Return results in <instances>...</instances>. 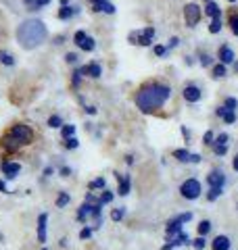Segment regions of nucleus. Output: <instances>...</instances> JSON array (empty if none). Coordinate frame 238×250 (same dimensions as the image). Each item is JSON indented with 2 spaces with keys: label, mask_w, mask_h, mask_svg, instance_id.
Segmentation results:
<instances>
[{
  "label": "nucleus",
  "mask_w": 238,
  "mask_h": 250,
  "mask_svg": "<svg viewBox=\"0 0 238 250\" xmlns=\"http://www.w3.org/2000/svg\"><path fill=\"white\" fill-rule=\"evenodd\" d=\"M180 194L186 200H196L201 196V184H198V179H186V182L180 186Z\"/></svg>",
  "instance_id": "obj_4"
},
{
  "label": "nucleus",
  "mask_w": 238,
  "mask_h": 250,
  "mask_svg": "<svg viewBox=\"0 0 238 250\" xmlns=\"http://www.w3.org/2000/svg\"><path fill=\"white\" fill-rule=\"evenodd\" d=\"M234 69H236V71H238V62H236V65H234Z\"/></svg>",
  "instance_id": "obj_52"
},
{
  "label": "nucleus",
  "mask_w": 238,
  "mask_h": 250,
  "mask_svg": "<svg viewBox=\"0 0 238 250\" xmlns=\"http://www.w3.org/2000/svg\"><path fill=\"white\" fill-rule=\"evenodd\" d=\"M111 200H113V194H111L109 190H105L102 196H100V205H107V202H111Z\"/></svg>",
  "instance_id": "obj_36"
},
{
  "label": "nucleus",
  "mask_w": 238,
  "mask_h": 250,
  "mask_svg": "<svg viewBox=\"0 0 238 250\" xmlns=\"http://www.w3.org/2000/svg\"><path fill=\"white\" fill-rule=\"evenodd\" d=\"M115 175L119 179V194H121V196L130 194V177L128 175H119V173H115Z\"/></svg>",
  "instance_id": "obj_18"
},
{
  "label": "nucleus",
  "mask_w": 238,
  "mask_h": 250,
  "mask_svg": "<svg viewBox=\"0 0 238 250\" xmlns=\"http://www.w3.org/2000/svg\"><path fill=\"white\" fill-rule=\"evenodd\" d=\"M75 134V125H65L63 127V138H71Z\"/></svg>",
  "instance_id": "obj_32"
},
{
  "label": "nucleus",
  "mask_w": 238,
  "mask_h": 250,
  "mask_svg": "<svg viewBox=\"0 0 238 250\" xmlns=\"http://www.w3.org/2000/svg\"><path fill=\"white\" fill-rule=\"evenodd\" d=\"M205 13H207L211 19H219L221 9H219V6H217V4H215V2H213V0H211V2H207V9H205Z\"/></svg>",
  "instance_id": "obj_20"
},
{
  "label": "nucleus",
  "mask_w": 238,
  "mask_h": 250,
  "mask_svg": "<svg viewBox=\"0 0 238 250\" xmlns=\"http://www.w3.org/2000/svg\"><path fill=\"white\" fill-rule=\"evenodd\" d=\"M77 140L75 138H65V148H69V150H71V148H77Z\"/></svg>",
  "instance_id": "obj_39"
},
{
  "label": "nucleus",
  "mask_w": 238,
  "mask_h": 250,
  "mask_svg": "<svg viewBox=\"0 0 238 250\" xmlns=\"http://www.w3.org/2000/svg\"><path fill=\"white\" fill-rule=\"evenodd\" d=\"M88 2L92 4L94 13H107V15L115 13V6H113V2H109V0H88Z\"/></svg>",
  "instance_id": "obj_9"
},
{
  "label": "nucleus",
  "mask_w": 238,
  "mask_h": 250,
  "mask_svg": "<svg viewBox=\"0 0 238 250\" xmlns=\"http://www.w3.org/2000/svg\"><path fill=\"white\" fill-rule=\"evenodd\" d=\"M169 85L163 83H146L142 85L136 94V106L140 108L142 113H153L157 108H161L169 98Z\"/></svg>",
  "instance_id": "obj_1"
},
{
  "label": "nucleus",
  "mask_w": 238,
  "mask_h": 250,
  "mask_svg": "<svg viewBox=\"0 0 238 250\" xmlns=\"http://www.w3.org/2000/svg\"><path fill=\"white\" fill-rule=\"evenodd\" d=\"M44 250H46V248H44Z\"/></svg>",
  "instance_id": "obj_54"
},
{
  "label": "nucleus",
  "mask_w": 238,
  "mask_h": 250,
  "mask_svg": "<svg viewBox=\"0 0 238 250\" xmlns=\"http://www.w3.org/2000/svg\"><path fill=\"white\" fill-rule=\"evenodd\" d=\"M153 38H155V27H146L142 31H132V34H130V42L138 44V46H150V44H153Z\"/></svg>",
  "instance_id": "obj_5"
},
{
  "label": "nucleus",
  "mask_w": 238,
  "mask_h": 250,
  "mask_svg": "<svg viewBox=\"0 0 238 250\" xmlns=\"http://www.w3.org/2000/svg\"><path fill=\"white\" fill-rule=\"evenodd\" d=\"M190 219H192V215H190V213H184V215H180L176 219H171V221L167 223V236L171 238V236H178V233H182V223L190 221Z\"/></svg>",
  "instance_id": "obj_7"
},
{
  "label": "nucleus",
  "mask_w": 238,
  "mask_h": 250,
  "mask_svg": "<svg viewBox=\"0 0 238 250\" xmlns=\"http://www.w3.org/2000/svg\"><path fill=\"white\" fill-rule=\"evenodd\" d=\"M46 221H48V215L42 213L38 217V240L46 242Z\"/></svg>",
  "instance_id": "obj_15"
},
{
  "label": "nucleus",
  "mask_w": 238,
  "mask_h": 250,
  "mask_svg": "<svg viewBox=\"0 0 238 250\" xmlns=\"http://www.w3.org/2000/svg\"><path fill=\"white\" fill-rule=\"evenodd\" d=\"M213 152H215V154H226L228 152V146H213Z\"/></svg>",
  "instance_id": "obj_42"
},
{
  "label": "nucleus",
  "mask_w": 238,
  "mask_h": 250,
  "mask_svg": "<svg viewBox=\"0 0 238 250\" xmlns=\"http://www.w3.org/2000/svg\"><path fill=\"white\" fill-rule=\"evenodd\" d=\"M201 62H203V65H209V57H207V54H201Z\"/></svg>",
  "instance_id": "obj_47"
},
{
  "label": "nucleus",
  "mask_w": 238,
  "mask_h": 250,
  "mask_svg": "<svg viewBox=\"0 0 238 250\" xmlns=\"http://www.w3.org/2000/svg\"><path fill=\"white\" fill-rule=\"evenodd\" d=\"M121 217H123V208H115L113 213H111V219H113V221H119Z\"/></svg>",
  "instance_id": "obj_40"
},
{
  "label": "nucleus",
  "mask_w": 238,
  "mask_h": 250,
  "mask_svg": "<svg viewBox=\"0 0 238 250\" xmlns=\"http://www.w3.org/2000/svg\"><path fill=\"white\" fill-rule=\"evenodd\" d=\"M215 115L221 117V119H224V123H228V125H232V123L236 121V113H234V111H230V108H226V106L215 108Z\"/></svg>",
  "instance_id": "obj_13"
},
{
  "label": "nucleus",
  "mask_w": 238,
  "mask_h": 250,
  "mask_svg": "<svg viewBox=\"0 0 238 250\" xmlns=\"http://www.w3.org/2000/svg\"><path fill=\"white\" fill-rule=\"evenodd\" d=\"M23 2L29 6V11H38L40 6H46V4L50 2V0H23Z\"/></svg>",
  "instance_id": "obj_21"
},
{
  "label": "nucleus",
  "mask_w": 238,
  "mask_h": 250,
  "mask_svg": "<svg viewBox=\"0 0 238 250\" xmlns=\"http://www.w3.org/2000/svg\"><path fill=\"white\" fill-rule=\"evenodd\" d=\"M34 142V129L29 125H23V123H17L6 131L4 138H2V146L6 148L9 152H15L17 148L21 146H27Z\"/></svg>",
  "instance_id": "obj_3"
},
{
  "label": "nucleus",
  "mask_w": 238,
  "mask_h": 250,
  "mask_svg": "<svg viewBox=\"0 0 238 250\" xmlns=\"http://www.w3.org/2000/svg\"><path fill=\"white\" fill-rule=\"evenodd\" d=\"M65 61H67V62H75V61H77V54H73V52H69V54H67V57H65Z\"/></svg>",
  "instance_id": "obj_45"
},
{
  "label": "nucleus",
  "mask_w": 238,
  "mask_h": 250,
  "mask_svg": "<svg viewBox=\"0 0 238 250\" xmlns=\"http://www.w3.org/2000/svg\"><path fill=\"white\" fill-rule=\"evenodd\" d=\"M228 134H219L217 138H215V142H213V146H228Z\"/></svg>",
  "instance_id": "obj_29"
},
{
  "label": "nucleus",
  "mask_w": 238,
  "mask_h": 250,
  "mask_svg": "<svg viewBox=\"0 0 238 250\" xmlns=\"http://www.w3.org/2000/svg\"><path fill=\"white\" fill-rule=\"evenodd\" d=\"M192 246H194L196 250H203V248H205V240H203V238H196V240L192 242Z\"/></svg>",
  "instance_id": "obj_41"
},
{
  "label": "nucleus",
  "mask_w": 238,
  "mask_h": 250,
  "mask_svg": "<svg viewBox=\"0 0 238 250\" xmlns=\"http://www.w3.org/2000/svg\"><path fill=\"white\" fill-rule=\"evenodd\" d=\"M0 190H2V192L6 190V186H4V182H0Z\"/></svg>",
  "instance_id": "obj_51"
},
{
  "label": "nucleus",
  "mask_w": 238,
  "mask_h": 250,
  "mask_svg": "<svg viewBox=\"0 0 238 250\" xmlns=\"http://www.w3.org/2000/svg\"><path fill=\"white\" fill-rule=\"evenodd\" d=\"M178 42H180L178 38H171V42H169V48H173V46H178Z\"/></svg>",
  "instance_id": "obj_48"
},
{
  "label": "nucleus",
  "mask_w": 238,
  "mask_h": 250,
  "mask_svg": "<svg viewBox=\"0 0 238 250\" xmlns=\"http://www.w3.org/2000/svg\"><path fill=\"white\" fill-rule=\"evenodd\" d=\"M228 23H230V27H232V34L238 36V15H230Z\"/></svg>",
  "instance_id": "obj_26"
},
{
  "label": "nucleus",
  "mask_w": 238,
  "mask_h": 250,
  "mask_svg": "<svg viewBox=\"0 0 238 250\" xmlns=\"http://www.w3.org/2000/svg\"><path fill=\"white\" fill-rule=\"evenodd\" d=\"M79 73H82V75H90V77H100L102 69H100V65H96V62H90V65H86V67L79 69Z\"/></svg>",
  "instance_id": "obj_16"
},
{
  "label": "nucleus",
  "mask_w": 238,
  "mask_h": 250,
  "mask_svg": "<svg viewBox=\"0 0 238 250\" xmlns=\"http://www.w3.org/2000/svg\"><path fill=\"white\" fill-rule=\"evenodd\" d=\"M213 250H230V238L226 236L213 238Z\"/></svg>",
  "instance_id": "obj_19"
},
{
  "label": "nucleus",
  "mask_w": 238,
  "mask_h": 250,
  "mask_svg": "<svg viewBox=\"0 0 238 250\" xmlns=\"http://www.w3.org/2000/svg\"><path fill=\"white\" fill-rule=\"evenodd\" d=\"M190 163H201V154H190Z\"/></svg>",
  "instance_id": "obj_46"
},
{
  "label": "nucleus",
  "mask_w": 238,
  "mask_h": 250,
  "mask_svg": "<svg viewBox=\"0 0 238 250\" xmlns=\"http://www.w3.org/2000/svg\"><path fill=\"white\" fill-rule=\"evenodd\" d=\"M155 54L157 57H163V54H167V48L165 46H155Z\"/></svg>",
  "instance_id": "obj_43"
},
{
  "label": "nucleus",
  "mask_w": 238,
  "mask_h": 250,
  "mask_svg": "<svg viewBox=\"0 0 238 250\" xmlns=\"http://www.w3.org/2000/svg\"><path fill=\"white\" fill-rule=\"evenodd\" d=\"M19 171H21V165L19 163H2V173L13 179V177H17L19 175Z\"/></svg>",
  "instance_id": "obj_14"
},
{
  "label": "nucleus",
  "mask_w": 238,
  "mask_h": 250,
  "mask_svg": "<svg viewBox=\"0 0 238 250\" xmlns=\"http://www.w3.org/2000/svg\"><path fill=\"white\" fill-rule=\"evenodd\" d=\"M92 207H94V205H88V202H86V205L79 208V213H77V219H79V221H86V217L92 213Z\"/></svg>",
  "instance_id": "obj_23"
},
{
  "label": "nucleus",
  "mask_w": 238,
  "mask_h": 250,
  "mask_svg": "<svg viewBox=\"0 0 238 250\" xmlns=\"http://www.w3.org/2000/svg\"><path fill=\"white\" fill-rule=\"evenodd\" d=\"M75 13H77L75 6H63V9L59 11V19H69V17H73Z\"/></svg>",
  "instance_id": "obj_22"
},
{
  "label": "nucleus",
  "mask_w": 238,
  "mask_h": 250,
  "mask_svg": "<svg viewBox=\"0 0 238 250\" xmlns=\"http://www.w3.org/2000/svg\"><path fill=\"white\" fill-rule=\"evenodd\" d=\"M173 156H176L180 163H190V152L184 150V148H182V150H173Z\"/></svg>",
  "instance_id": "obj_24"
},
{
  "label": "nucleus",
  "mask_w": 238,
  "mask_h": 250,
  "mask_svg": "<svg viewBox=\"0 0 238 250\" xmlns=\"http://www.w3.org/2000/svg\"><path fill=\"white\" fill-rule=\"evenodd\" d=\"M207 182H209L211 188H224V184H226V175L221 173L219 169H213L211 173L207 175Z\"/></svg>",
  "instance_id": "obj_10"
},
{
  "label": "nucleus",
  "mask_w": 238,
  "mask_h": 250,
  "mask_svg": "<svg viewBox=\"0 0 238 250\" xmlns=\"http://www.w3.org/2000/svg\"><path fill=\"white\" fill-rule=\"evenodd\" d=\"M203 142L207 144V146H213V142H215V140H213V131H205V138H203Z\"/></svg>",
  "instance_id": "obj_38"
},
{
  "label": "nucleus",
  "mask_w": 238,
  "mask_h": 250,
  "mask_svg": "<svg viewBox=\"0 0 238 250\" xmlns=\"http://www.w3.org/2000/svg\"><path fill=\"white\" fill-rule=\"evenodd\" d=\"M221 196V188H211V190H209V194H207V200H217Z\"/></svg>",
  "instance_id": "obj_27"
},
{
  "label": "nucleus",
  "mask_w": 238,
  "mask_h": 250,
  "mask_svg": "<svg viewBox=\"0 0 238 250\" xmlns=\"http://www.w3.org/2000/svg\"><path fill=\"white\" fill-rule=\"evenodd\" d=\"M0 62L2 65H15V59H13V54H9V52H4V50H0Z\"/></svg>",
  "instance_id": "obj_25"
},
{
  "label": "nucleus",
  "mask_w": 238,
  "mask_h": 250,
  "mask_svg": "<svg viewBox=\"0 0 238 250\" xmlns=\"http://www.w3.org/2000/svg\"><path fill=\"white\" fill-rule=\"evenodd\" d=\"M234 169L238 171V156H234Z\"/></svg>",
  "instance_id": "obj_50"
},
{
  "label": "nucleus",
  "mask_w": 238,
  "mask_h": 250,
  "mask_svg": "<svg viewBox=\"0 0 238 250\" xmlns=\"http://www.w3.org/2000/svg\"><path fill=\"white\" fill-rule=\"evenodd\" d=\"M230 2H234V0H230Z\"/></svg>",
  "instance_id": "obj_53"
},
{
  "label": "nucleus",
  "mask_w": 238,
  "mask_h": 250,
  "mask_svg": "<svg viewBox=\"0 0 238 250\" xmlns=\"http://www.w3.org/2000/svg\"><path fill=\"white\" fill-rule=\"evenodd\" d=\"M184 17H186V23H188V27H194L198 21H201V6L194 4V2H190L184 6Z\"/></svg>",
  "instance_id": "obj_6"
},
{
  "label": "nucleus",
  "mask_w": 238,
  "mask_h": 250,
  "mask_svg": "<svg viewBox=\"0 0 238 250\" xmlns=\"http://www.w3.org/2000/svg\"><path fill=\"white\" fill-rule=\"evenodd\" d=\"M73 40H75V44L79 46V48L86 50V52L94 50V46H96V44H94V40H92L88 34H86V31H77V34L73 36Z\"/></svg>",
  "instance_id": "obj_8"
},
{
  "label": "nucleus",
  "mask_w": 238,
  "mask_h": 250,
  "mask_svg": "<svg viewBox=\"0 0 238 250\" xmlns=\"http://www.w3.org/2000/svg\"><path fill=\"white\" fill-rule=\"evenodd\" d=\"M186 242H188V236H186L184 231H182V233H178V236L169 242V244H165L161 250H171V248H178V246H182V244H186Z\"/></svg>",
  "instance_id": "obj_17"
},
{
  "label": "nucleus",
  "mask_w": 238,
  "mask_h": 250,
  "mask_svg": "<svg viewBox=\"0 0 238 250\" xmlns=\"http://www.w3.org/2000/svg\"><path fill=\"white\" fill-rule=\"evenodd\" d=\"M61 175H65V177H67V175H69V169H67V167H63V169H61Z\"/></svg>",
  "instance_id": "obj_49"
},
{
  "label": "nucleus",
  "mask_w": 238,
  "mask_h": 250,
  "mask_svg": "<svg viewBox=\"0 0 238 250\" xmlns=\"http://www.w3.org/2000/svg\"><path fill=\"white\" fill-rule=\"evenodd\" d=\"M226 108H230V111H234V108L238 106V100L236 98H226V104H224Z\"/></svg>",
  "instance_id": "obj_37"
},
{
  "label": "nucleus",
  "mask_w": 238,
  "mask_h": 250,
  "mask_svg": "<svg viewBox=\"0 0 238 250\" xmlns=\"http://www.w3.org/2000/svg\"><path fill=\"white\" fill-rule=\"evenodd\" d=\"M48 125L50 127H61L63 125V121H61V117H57V115H52L50 119H48Z\"/></svg>",
  "instance_id": "obj_33"
},
{
  "label": "nucleus",
  "mask_w": 238,
  "mask_h": 250,
  "mask_svg": "<svg viewBox=\"0 0 238 250\" xmlns=\"http://www.w3.org/2000/svg\"><path fill=\"white\" fill-rule=\"evenodd\" d=\"M211 231V223L209 221H201L198 223V233H201V236H205V233H209Z\"/></svg>",
  "instance_id": "obj_28"
},
{
  "label": "nucleus",
  "mask_w": 238,
  "mask_h": 250,
  "mask_svg": "<svg viewBox=\"0 0 238 250\" xmlns=\"http://www.w3.org/2000/svg\"><path fill=\"white\" fill-rule=\"evenodd\" d=\"M90 236H92V229H90V228L82 229V233H79V238H84V240H86V238H90Z\"/></svg>",
  "instance_id": "obj_44"
},
{
  "label": "nucleus",
  "mask_w": 238,
  "mask_h": 250,
  "mask_svg": "<svg viewBox=\"0 0 238 250\" xmlns=\"http://www.w3.org/2000/svg\"><path fill=\"white\" fill-rule=\"evenodd\" d=\"M219 29H221V21L219 19H211V25H209L211 34H219Z\"/></svg>",
  "instance_id": "obj_30"
},
{
  "label": "nucleus",
  "mask_w": 238,
  "mask_h": 250,
  "mask_svg": "<svg viewBox=\"0 0 238 250\" xmlns=\"http://www.w3.org/2000/svg\"><path fill=\"white\" fill-rule=\"evenodd\" d=\"M96 188H105V179L98 177V179H94V182H90V190H96Z\"/></svg>",
  "instance_id": "obj_35"
},
{
  "label": "nucleus",
  "mask_w": 238,
  "mask_h": 250,
  "mask_svg": "<svg viewBox=\"0 0 238 250\" xmlns=\"http://www.w3.org/2000/svg\"><path fill=\"white\" fill-rule=\"evenodd\" d=\"M67 202H69V196H67V194H65V192H63V194H59V198H57V207L61 208V207H65Z\"/></svg>",
  "instance_id": "obj_34"
},
{
  "label": "nucleus",
  "mask_w": 238,
  "mask_h": 250,
  "mask_svg": "<svg viewBox=\"0 0 238 250\" xmlns=\"http://www.w3.org/2000/svg\"><path fill=\"white\" fill-rule=\"evenodd\" d=\"M219 61H221V65H232V62H234V50L224 44L219 48Z\"/></svg>",
  "instance_id": "obj_12"
},
{
  "label": "nucleus",
  "mask_w": 238,
  "mask_h": 250,
  "mask_svg": "<svg viewBox=\"0 0 238 250\" xmlns=\"http://www.w3.org/2000/svg\"><path fill=\"white\" fill-rule=\"evenodd\" d=\"M184 100H188V103H198L201 100V88H196V85H188V88H184Z\"/></svg>",
  "instance_id": "obj_11"
},
{
  "label": "nucleus",
  "mask_w": 238,
  "mask_h": 250,
  "mask_svg": "<svg viewBox=\"0 0 238 250\" xmlns=\"http://www.w3.org/2000/svg\"><path fill=\"white\" fill-rule=\"evenodd\" d=\"M226 75V65H215L213 67V77H224Z\"/></svg>",
  "instance_id": "obj_31"
},
{
  "label": "nucleus",
  "mask_w": 238,
  "mask_h": 250,
  "mask_svg": "<svg viewBox=\"0 0 238 250\" xmlns=\"http://www.w3.org/2000/svg\"><path fill=\"white\" fill-rule=\"evenodd\" d=\"M46 34H48L46 25L40 19H27L17 27V40L23 48H27V50L36 48L38 44H42L46 40Z\"/></svg>",
  "instance_id": "obj_2"
}]
</instances>
